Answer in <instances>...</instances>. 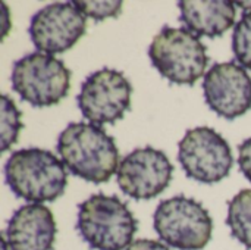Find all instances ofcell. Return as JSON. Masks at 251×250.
I'll list each match as a JSON object with an SVG mask.
<instances>
[{
  "label": "cell",
  "mask_w": 251,
  "mask_h": 250,
  "mask_svg": "<svg viewBox=\"0 0 251 250\" xmlns=\"http://www.w3.org/2000/svg\"><path fill=\"white\" fill-rule=\"evenodd\" d=\"M63 165L84 181L107 183L119 168V150L112 136L87 122L69 124L57 139Z\"/></svg>",
  "instance_id": "cell-1"
},
{
  "label": "cell",
  "mask_w": 251,
  "mask_h": 250,
  "mask_svg": "<svg viewBox=\"0 0 251 250\" xmlns=\"http://www.w3.org/2000/svg\"><path fill=\"white\" fill-rule=\"evenodd\" d=\"M4 180L16 197L41 205L63 196L68 172L53 152L28 147L12 152L4 164Z\"/></svg>",
  "instance_id": "cell-2"
},
{
  "label": "cell",
  "mask_w": 251,
  "mask_h": 250,
  "mask_svg": "<svg viewBox=\"0 0 251 250\" xmlns=\"http://www.w3.org/2000/svg\"><path fill=\"white\" fill-rule=\"evenodd\" d=\"M76 230L90 249L126 250L138 221L121 199L97 193L78 205Z\"/></svg>",
  "instance_id": "cell-3"
},
{
  "label": "cell",
  "mask_w": 251,
  "mask_h": 250,
  "mask_svg": "<svg viewBox=\"0 0 251 250\" xmlns=\"http://www.w3.org/2000/svg\"><path fill=\"white\" fill-rule=\"evenodd\" d=\"M153 66L174 84L194 85L209 63L207 47L187 28H162L149 47Z\"/></svg>",
  "instance_id": "cell-4"
},
{
  "label": "cell",
  "mask_w": 251,
  "mask_h": 250,
  "mask_svg": "<svg viewBox=\"0 0 251 250\" xmlns=\"http://www.w3.org/2000/svg\"><path fill=\"white\" fill-rule=\"evenodd\" d=\"M153 227L171 248L201 250L212 240L213 220L200 202L179 194L157 205Z\"/></svg>",
  "instance_id": "cell-5"
},
{
  "label": "cell",
  "mask_w": 251,
  "mask_h": 250,
  "mask_svg": "<svg viewBox=\"0 0 251 250\" xmlns=\"http://www.w3.org/2000/svg\"><path fill=\"white\" fill-rule=\"evenodd\" d=\"M10 81L22 100L35 108H46L68 96L71 71L53 55L28 53L13 63Z\"/></svg>",
  "instance_id": "cell-6"
},
{
  "label": "cell",
  "mask_w": 251,
  "mask_h": 250,
  "mask_svg": "<svg viewBox=\"0 0 251 250\" xmlns=\"http://www.w3.org/2000/svg\"><path fill=\"white\" fill-rule=\"evenodd\" d=\"M178 161L187 177L201 184H216L226 178L234 165L228 141L210 127H196L178 144Z\"/></svg>",
  "instance_id": "cell-7"
},
{
  "label": "cell",
  "mask_w": 251,
  "mask_h": 250,
  "mask_svg": "<svg viewBox=\"0 0 251 250\" xmlns=\"http://www.w3.org/2000/svg\"><path fill=\"white\" fill-rule=\"evenodd\" d=\"M132 85L118 69L103 68L90 74L76 96L82 116L97 127L115 124L131 109Z\"/></svg>",
  "instance_id": "cell-8"
},
{
  "label": "cell",
  "mask_w": 251,
  "mask_h": 250,
  "mask_svg": "<svg viewBox=\"0 0 251 250\" xmlns=\"http://www.w3.org/2000/svg\"><path fill=\"white\" fill-rule=\"evenodd\" d=\"M87 16L74 1L51 3L37 10L29 22L34 46L46 55H60L74 47L85 34Z\"/></svg>",
  "instance_id": "cell-9"
},
{
  "label": "cell",
  "mask_w": 251,
  "mask_h": 250,
  "mask_svg": "<svg viewBox=\"0 0 251 250\" xmlns=\"http://www.w3.org/2000/svg\"><path fill=\"white\" fill-rule=\"evenodd\" d=\"M174 165L165 152L151 146L134 149L119 164L118 184L122 193L135 200L162 194L172 181Z\"/></svg>",
  "instance_id": "cell-10"
},
{
  "label": "cell",
  "mask_w": 251,
  "mask_h": 250,
  "mask_svg": "<svg viewBox=\"0 0 251 250\" xmlns=\"http://www.w3.org/2000/svg\"><path fill=\"white\" fill-rule=\"evenodd\" d=\"M203 93L207 106L228 121L251 109V77L234 60L215 63L206 72Z\"/></svg>",
  "instance_id": "cell-11"
},
{
  "label": "cell",
  "mask_w": 251,
  "mask_h": 250,
  "mask_svg": "<svg viewBox=\"0 0 251 250\" xmlns=\"http://www.w3.org/2000/svg\"><path fill=\"white\" fill-rule=\"evenodd\" d=\"M56 234L57 225L51 211L38 203L18 208L4 231L9 250H53Z\"/></svg>",
  "instance_id": "cell-12"
},
{
  "label": "cell",
  "mask_w": 251,
  "mask_h": 250,
  "mask_svg": "<svg viewBox=\"0 0 251 250\" xmlns=\"http://www.w3.org/2000/svg\"><path fill=\"white\" fill-rule=\"evenodd\" d=\"M235 6L228 0H181L178 1L179 22L197 37L216 38L234 25Z\"/></svg>",
  "instance_id": "cell-13"
},
{
  "label": "cell",
  "mask_w": 251,
  "mask_h": 250,
  "mask_svg": "<svg viewBox=\"0 0 251 250\" xmlns=\"http://www.w3.org/2000/svg\"><path fill=\"white\" fill-rule=\"evenodd\" d=\"M226 225L241 245L251 250V189H244L228 202Z\"/></svg>",
  "instance_id": "cell-14"
},
{
  "label": "cell",
  "mask_w": 251,
  "mask_h": 250,
  "mask_svg": "<svg viewBox=\"0 0 251 250\" xmlns=\"http://www.w3.org/2000/svg\"><path fill=\"white\" fill-rule=\"evenodd\" d=\"M0 106H1V152L9 150L16 141H18V136L19 131L22 130L24 124L21 121V111L16 108L15 102L7 96L3 94L1 100H0Z\"/></svg>",
  "instance_id": "cell-15"
},
{
  "label": "cell",
  "mask_w": 251,
  "mask_h": 250,
  "mask_svg": "<svg viewBox=\"0 0 251 250\" xmlns=\"http://www.w3.org/2000/svg\"><path fill=\"white\" fill-rule=\"evenodd\" d=\"M232 52L243 68L251 69V7L244 10L232 32Z\"/></svg>",
  "instance_id": "cell-16"
},
{
  "label": "cell",
  "mask_w": 251,
  "mask_h": 250,
  "mask_svg": "<svg viewBox=\"0 0 251 250\" xmlns=\"http://www.w3.org/2000/svg\"><path fill=\"white\" fill-rule=\"evenodd\" d=\"M74 3L87 18H91L97 22L107 18H118L122 12L121 0H75Z\"/></svg>",
  "instance_id": "cell-17"
},
{
  "label": "cell",
  "mask_w": 251,
  "mask_h": 250,
  "mask_svg": "<svg viewBox=\"0 0 251 250\" xmlns=\"http://www.w3.org/2000/svg\"><path fill=\"white\" fill-rule=\"evenodd\" d=\"M238 167L244 177L251 183V137L238 146Z\"/></svg>",
  "instance_id": "cell-18"
},
{
  "label": "cell",
  "mask_w": 251,
  "mask_h": 250,
  "mask_svg": "<svg viewBox=\"0 0 251 250\" xmlns=\"http://www.w3.org/2000/svg\"><path fill=\"white\" fill-rule=\"evenodd\" d=\"M126 250H171L165 243L150 239H140L129 245Z\"/></svg>",
  "instance_id": "cell-19"
}]
</instances>
